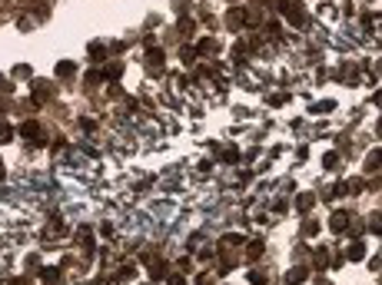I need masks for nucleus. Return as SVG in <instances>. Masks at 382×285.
<instances>
[{"instance_id": "f257e3e1", "label": "nucleus", "mask_w": 382, "mask_h": 285, "mask_svg": "<svg viewBox=\"0 0 382 285\" xmlns=\"http://www.w3.org/2000/svg\"><path fill=\"white\" fill-rule=\"evenodd\" d=\"M286 17H289V23H293V27H306V10H303V3H289V7H286Z\"/></svg>"}, {"instance_id": "f03ea898", "label": "nucleus", "mask_w": 382, "mask_h": 285, "mask_svg": "<svg viewBox=\"0 0 382 285\" xmlns=\"http://www.w3.org/2000/svg\"><path fill=\"white\" fill-rule=\"evenodd\" d=\"M20 136H23V140H33V142H40V136H44V133H40V123L27 120V123L20 126Z\"/></svg>"}, {"instance_id": "7ed1b4c3", "label": "nucleus", "mask_w": 382, "mask_h": 285, "mask_svg": "<svg viewBox=\"0 0 382 285\" xmlns=\"http://www.w3.org/2000/svg\"><path fill=\"white\" fill-rule=\"evenodd\" d=\"M346 259L349 262H362L366 259V242H352L349 249H346Z\"/></svg>"}, {"instance_id": "20e7f679", "label": "nucleus", "mask_w": 382, "mask_h": 285, "mask_svg": "<svg viewBox=\"0 0 382 285\" xmlns=\"http://www.w3.org/2000/svg\"><path fill=\"white\" fill-rule=\"evenodd\" d=\"M306 265H299V269H289V272H286V285H299V282H306Z\"/></svg>"}, {"instance_id": "39448f33", "label": "nucleus", "mask_w": 382, "mask_h": 285, "mask_svg": "<svg viewBox=\"0 0 382 285\" xmlns=\"http://www.w3.org/2000/svg\"><path fill=\"white\" fill-rule=\"evenodd\" d=\"M382 166V149H372L369 156H366V173H376Z\"/></svg>"}, {"instance_id": "423d86ee", "label": "nucleus", "mask_w": 382, "mask_h": 285, "mask_svg": "<svg viewBox=\"0 0 382 285\" xmlns=\"http://www.w3.org/2000/svg\"><path fill=\"white\" fill-rule=\"evenodd\" d=\"M346 222H349V216H346V212H336V216L329 219V229H332V232H346Z\"/></svg>"}, {"instance_id": "0eeeda50", "label": "nucleus", "mask_w": 382, "mask_h": 285, "mask_svg": "<svg viewBox=\"0 0 382 285\" xmlns=\"http://www.w3.org/2000/svg\"><path fill=\"white\" fill-rule=\"evenodd\" d=\"M40 279H44V285H60V282H64L60 269H44V275H40Z\"/></svg>"}, {"instance_id": "6e6552de", "label": "nucleus", "mask_w": 382, "mask_h": 285, "mask_svg": "<svg viewBox=\"0 0 382 285\" xmlns=\"http://www.w3.org/2000/svg\"><path fill=\"white\" fill-rule=\"evenodd\" d=\"M313 206H316V199H313V192H303V196L296 199V209H299V212H309Z\"/></svg>"}, {"instance_id": "1a4fd4ad", "label": "nucleus", "mask_w": 382, "mask_h": 285, "mask_svg": "<svg viewBox=\"0 0 382 285\" xmlns=\"http://www.w3.org/2000/svg\"><path fill=\"white\" fill-rule=\"evenodd\" d=\"M163 60H166V53H163V50H156V47H150V53H146V63H150V66H160Z\"/></svg>"}, {"instance_id": "9d476101", "label": "nucleus", "mask_w": 382, "mask_h": 285, "mask_svg": "<svg viewBox=\"0 0 382 285\" xmlns=\"http://www.w3.org/2000/svg\"><path fill=\"white\" fill-rule=\"evenodd\" d=\"M73 70H76V66L73 63H70V60H64V63H57V77H73Z\"/></svg>"}, {"instance_id": "9b49d317", "label": "nucleus", "mask_w": 382, "mask_h": 285, "mask_svg": "<svg viewBox=\"0 0 382 285\" xmlns=\"http://www.w3.org/2000/svg\"><path fill=\"white\" fill-rule=\"evenodd\" d=\"M150 279H153V282H163V279H166V269H163V262H153V269H150Z\"/></svg>"}, {"instance_id": "f8f14e48", "label": "nucleus", "mask_w": 382, "mask_h": 285, "mask_svg": "<svg viewBox=\"0 0 382 285\" xmlns=\"http://www.w3.org/2000/svg\"><path fill=\"white\" fill-rule=\"evenodd\" d=\"M369 232H376V236H382V212H376L369 219Z\"/></svg>"}, {"instance_id": "ddd939ff", "label": "nucleus", "mask_w": 382, "mask_h": 285, "mask_svg": "<svg viewBox=\"0 0 382 285\" xmlns=\"http://www.w3.org/2000/svg\"><path fill=\"white\" fill-rule=\"evenodd\" d=\"M133 275H136V269H133V265H123L120 272H117V279H120V282H130Z\"/></svg>"}, {"instance_id": "4468645a", "label": "nucleus", "mask_w": 382, "mask_h": 285, "mask_svg": "<svg viewBox=\"0 0 382 285\" xmlns=\"http://www.w3.org/2000/svg\"><path fill=\"white\" fill-rule=\"evenodd\" d=\"M107 77H110V80H120V77H123V63H110V66H107Z\"/></svg>"}, {"instance_id": "2eb2a0df", "label": "nucleus", "mask_w": 382, "mask_h": 285, "mask_svg": "<svg viewBox=\"0 0 382 285\" xmlns=\"http://www.w3.org/2000/svg\"><path fill=\"white\" fill-rule=\"evenodd\" d=\"M329 262H332V259H329V252H326V249H319V252H316V269H326Z\"/></svg>"}, {"instance_id": "dca6fc26", "label": "nucleus", "mask_w": 382, "mask_h": 285, "mask_svg": "<svg viewBox=\"0 0 382 285\" xmlns=\"http://www.w3.org/2000/svg\"><path fill=\"white\" fill-rule=\"evenodd\" d=\"M322 166H329V169L339 166V153H326V156H322Z\"/></svg>"}, {"instance_id": "f3484780", "label": "nucleus", "mask_w": 382, "mask_h": 285, "mask_svg": "<svg viewBox=\"0 0 382 285\" xmlns=\"http://www.w3.org/2000/svg\"><path fill=\"white\" fill-rule=\"evenodd\" d=\"M332 110V99H326V103H316V106H313V113H329Z\"/></svg>"}, {"instance_id": "a211bd4d", "label": "nucleus", "mask_w": 382, "mask_h": 285, "mask_svg": "<svg viewBox=\"0 0 382 285\" xmlns=\"http://www.w3.org/2000/svg\"><path fill=\"white\" fill-rule=\"evenodd\" d=\"M262 255V242H253L250 245V259H259Z\"/></svg>"}, {"instance_id": "6ab92c4d", "label": "nucleus", "mask_w": 382, "mask_h": 285, "mask_svg": "<svg viewBox=\"0 0 382 285\" xmlns=\"http://www.w3.org/2000/svg\"><path fill=\"white\" fill-rule=\"evenodd\" d=\"M250 282L253 285H266V275H262V272H250Z\"/></svg>"}, {"instance_id": "aec40b11", "label": "nucleus", "mask_w": 382, "mask_h": 285, "mask_svg": "<svg viewBox=\"0 0 382 285\" xmlns=\"http://www.w3.org/2000/svg\"><path fill=\"white\" fill-rule=\"evenodd\" d=\"M199 50H203V53H213V50H216V40H203Z\"/></svg>"}, {"instance_id": "412c9836", "label": "nucleus", "mask_w": 382, "mask_h": 285, "mask_svg": "<svg viewBox=\"0 0 382 285\" xmlns=\"http://www.w3.org/2000/svg\"><path fill=\"white\" fill-rule=\"evenodd\" d=\"M303 232H306V236H316V232H319V222H306Z\"/></svg>"}, {"instance_id": "4be33fe9", "label": "nucleus", "mask_w": 382, "mask_h": 285, "mask_svg": "<svg viewBox=\"0 0 382 285\" xmlns=\"http://www.w3.org/2000/svg\"><path fill=\"white\" fill-rule=\"evenodd\" d=\"M240 23H243V13L233 10V13H229V27H240Z\"/></svg>"}, {"instance_id": "5701e85b", "label": "nucleus", "mask_w": 382, "mask_h": 285, "mask_svg": "<svg viewBox=\"0 0 382 285\" xmlns=\"http://www.w3.org/2000/svg\"><path fill=\"white\" fill-rule=\"evenodd\" d=\"M87 80H90V83H103V73H100V70H93V73H87Z\"/></svg>"}, {"instance_id": "b1692460", "label": "nucleus", "mask_w": 382, "mask_h": 285, "mask_svg": "<svg viewBox=\"0 0 382 285\" xmlns=\"http://www.w3.org/2000/svg\"><path fill=\"white\" fill-rule=\"evenodd\" d=\"M90 56H93V60H103V47H90Z\"/></svg>"}, {"instance_id": "393cba45", "label": "nucleus", "mask_w": 382, "mask_h": 285, "mask_svg": "<svg viewBox=\"0 0 382 285\" xmlns=\"http://www.w3.org/2000/svg\"><path fill=\"white\" fill-rule=\"evenodd\" d=\"M170 285H190V282H186L183 275H170Z\"/></svg>"}, {"instance_id": "a878e982", "label": "nucleus", "mask_w": 382, "mask_h": 285, "mask_svg": "<svg viewBox=\"0 0 382 285\" xmlns=\"http://www.w3.org/2000/svg\"><path fill=\"white\" fill-rule=\"evenodd\" d=\"M372 103H376V106H382V90H379V93H372Z\"/></svg>"}, {"instance_id": "bb28decb", "label": "nucleus", "mask_w": 382, "mask_h": 285, "mask_svg": "<svg viewBox=\"0 0 382 285\" xmlns=\"http://www.w3.org/2000/svg\"><path fill=\"white\" fill-rule=\"evenodd\" d=\"M376 133H379V136H382V120H379V123H376Z\"/></svg>"}, {"instance_id": "cd10ccee", "label": "nucleus", "mask_w": 382, "mask_h": 285, "mask_svg": "<svg viewBox=\"0 0 382 285\" xmlns=\"http://www.w3.org/2000/svg\"><path fill=\"white\" fill-rule=\"evenodd\" d=\"M319 285H332V282H319Z\"/></svg>"}, {"instance_id": "c85d7f7f", "label": "nucleus", "mask_w": 382, "mask_h": 285, "mask_svg": "<svg viewBox=\"0 0 382 285\" xmlns=\"http://www.w3.org/2000/svg\"><path fill=\"white\" fill-rule=\"evenodd\" d=\"M0 126H3V123H0Z\"/></svg>"}]
</instances>
